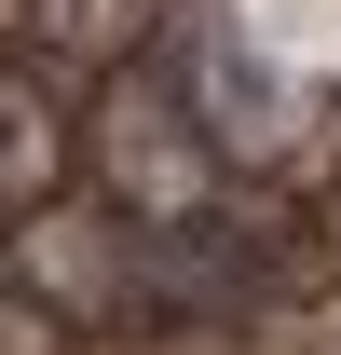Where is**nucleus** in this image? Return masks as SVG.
I'll use <instances>...</instances> for the list:
<instances>
[{"label": "nucleus", "instance_id": "1", "mask_svg": "<svg viewBox=\"0 0 341 355\" xmlns=\"http://www.w3.org/2000/svg\"><path fill=\"white\" fill-rule=\"evenodd\" d=\"M82 164H96V205L137 219V232H218V219H246V205H232V164H218V137L177 110L164 69H123V83L96 96Z\"/></svg>", "mask_w": 341, "mask_h": 355}, {"label": "nucleus", "instance_id": "2", "mask_svg": "<svg viewBox=\"0 0 341 355\" xmlns=\"http://www.w3.org/2000/svg\"><path fill=\"white\" fill-rule=\"evenodd\" d=\"M55 178H69V123H55L42 69H0V232H14V219H42V205H55Z\"/></svg>", "mask_w": 341, "mask_h": 355}, {"label": "nucleus", "instance_id": "3", "mask_svg": "<svg viewBox=\"0 0 341 355\" xmlns=\"http://www.w3.org/2000/svg\"><path fill=\"white\" fill-rule=\"evenodd\" d=\"M55 42H82V55H123V42H137V0H55Z\"/></svg>", "mask_w": 341, "mask_h": 355}]
</instances>
